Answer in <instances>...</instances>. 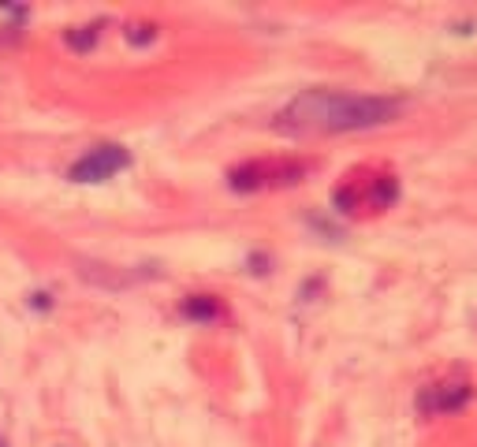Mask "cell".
<instances>
[{"label":"cell","mask_w":477,"mask_h":447,"mask_svg":"<svg viewBox=\"0 0 477 447\" xmlns=\"http://www.w3.org/2000/svg\"><path fill=\"white\" fill-rule=\"evenodd\" d=\"M187 317H198V321H213L217 313H220V302L213 299V295H194V299H187Z\"/></svg>","instance_id":"277c9868"},{"label":"cell","mask_w":477,"mask_h":447,"mask_svg":"<svg viewBox=\"0 0 477 447\" xmlns=\"http://www.w3.org/2000/svg\"><path fill=\"white\" fill-rule=\"evenodd\" d=\"M127 161H131V156H127L124 146H98L72 168V179H75V183H101V179L127 168Z\"/></svg>","instance_id":"7a4b0ae2"},{"label":"cell","mask_w":477,"mask_h":447,"mask_svg":"<svg viewBox=\"0 0 477 447\" xmlns=\"http://www.w3.org/2000/svg\"><path fill=\"white\" fill-rule=\"evenodd\" d=\"M94 38H98L94 30H89V34H72V45H75V49H86V45L94 41Z\"/></svg>","instance_id":"5b68a950"},{"label":"cell","mask_w":477,"mask_h":447,"mask_svg":"<svg viewBox=\"0 0 477 447\" xmlns=\"http://www.w3.org/2000/svg\"><path fill=\"white\" fill-rule=\"evenodd\" d=\"M473 399V388L466 380H444V384H433L422 392V410L425 414H456Z\"/></svg>","instance_id":"3957f363"},{"label":"cell","mask_w":477,"mask_h":447,"mask_svg":"<svg viewBox=\"0 0 477 447\" xmlns=\"http://www.w3.org/2000/svg\"><path fill=\"white\" fill-rule=\"evenodd\" d=\"M403 112V101L377 94H347V89H306L280 116L277 131L284 134H339L392 123Z\"/></svg>","instance_id":"6da1fadb"}]
</instances>
